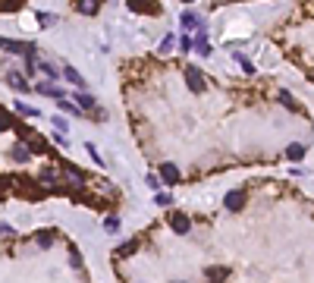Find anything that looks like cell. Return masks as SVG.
<instances>
[{
    "instance_id": "1",
    "label": "cell",
    "mask_w": 314,
    "mask_h": 283,
    "mask_svg": "<svg viewBox=\"0 0 314 283\" xmlns=\"http://www.w3.org/2000/svg\"><path fill=\"white\" fill-rule=\"evenodd\" d=\"M186 82H189V88L195 94H205L208 91V82H205V75H201L198 66H186Z\"/></svg>"
},
{
    "instance_id": "2",
    "label": "cell",
    "mask_w": 314,
    "mask_h": 283,
    "mask_svg": "<svg viewBox=\"0 0 314 283\" xmlns=\"http://www.w3.org/2000/svg\"><path fill=\"white\" fill-rule=\"evenodd\" d=\"M76 104H79V107H85V110H91V113H95V120H98V123L104 120V107H98V101L91 98L88 91H76Z\"/></svg>"
},
{
    "instance_id": "3",
    "label": "cell",
    "mask_w": 314,
    "mask_h": 283,
    "mask_svg": "<svg viewBox=\"0 0 314 283\" xmlns=\"http://www.w3.org/2000/svg\"><path fill=\"white\" fill-rule=\"evenodd\" d=\"M101 4H104V0H72V7H76L82 16H95L101 10Z\"/></svg>"
},
{
    "instance_id": "4",
    "label": "cell",
    "mask_w": 314,
    "mask_h": 283,
    "mask_svg": "<svg viewBox=\"0 0 314 283\" xmlns=\"http://www.w3.org/2000/svg\"><path fill=\"white\" fill-rule=\"evenodd\" d=\"M170 226H173V233H179V236H186V233L192 230V220H189L186 214H173V217H170Z\"/></svg>"
},
{
    "instance_id": "5",
    "label": "cell",
    "mask_w": 314,
    "mask_h": 283,
    "mask_svg": "<svg viewBox=\"0 0 314 283\" xmlns=\"http://www.w3.org/2000/svg\"><path fill=\"white\" fill-rule=\"evenodd\" d=\"M35 91H38V94H47V98H63V88H57V85H53V82H38V85H35Z\"/></svg>"
},
{
    "instance_id": "6",
    "label": "cell",
    "mask_w": 314,
    "mask_h": 283,
    "mask_svg": "<svg viewBox=\"0 0 314 283\" xmlns=\"http://www.w3.org/2000/svg\"><path fill=\"white\" fill-rule=\"evenodd\" d=\"M7 82H10V88H16V91H28V82H25L22 72H7Z\"/></svg>"
},
{
    "instance_id": "7",
    "label": "cell",
    "mask_w": 314,
    "mask_h": 283,
    "mask_svg": "<svg viewBox=\"0 0 314 283\" xmlns=\"http://www.w3.org/2000/svg\"><path fill=\"white\" fill-rule=\"evenodd\" d=\"M57 179H60V167H57V164H50L47 170H41V176H38V183H47V186L57 183Z\"/></svg>"
},
{
    "instance_id": "8",
    "label": "cell",
    "mask_w": 314,
    "mask_h": 283,
    "mask_svg": "<svg viewBox=\"0 0 314 283\" xmlns=\"http://www.w3.org/2000/svg\"><path fill=\"white\" fill-rule=\"evenodd\" d=\"M63 75H66V82H72L76 88H85V79H82V72H79V69H72V66H63Z\"/></svg>"
},
{
    "instance_id": "9",
    "label": "cell",
    "mask_w": 314,
    "mask_h": 283,
    "mask_svg": "<svg viewBox=\"0 0 314 283\" xmlns=\"http://www.w3.org/2000/svg\"><path fill=\"white\" fill-rule=\"evenodd\" d=\"M223 204L230 208V211H239V208L245 204V195H242V192H226V201H223Z\"/></svg>"
},
{
    "instance_id": "10",
    "label": "cell",
    "mask_w": 314,
    "mask_h": 283,
    "mask_svg": "<svg viewBox=\"0 0 314 283\" xmlns=\"http://www.w3.org/2000/svg\"><path fill=\"white\" fill-rule=\"evenodd\" d=\"M195 50H198L201 57L211 54V44H208V35H205V32H198V38H195Z\"/></svg>"
},
{
    "instance_id": "11",
    "label": "cell",
    "mask_w": 314,
    "mask_h": 283,
    "mask_svg": "<svg viewBox=\"0 0 314 283\" xmlns=\"http://www.w3.org/2000/svg\"><path fill=\"white\" fill-rule=\"evenodd\" d=\"M160 173H163V179H167L170 186H173V183H179V170H176L173 164H163V167H160Z\"/></svg>"
},
{
    "instance_id": "12",
    "label": "cell",
    "mask_w": 314,
    "mask_h": 283,
    "mask_svg": "<svg viewBox=\"0 0 314 283\" xmlns=\"http://www.w3.org/2000/svg\"><path fill=\"white\" fill-rule=\"evenodd\" d=\"M13 110H16V113H22V117H28V120H32V117H41V113L35 110V107H28V104H22V101H16V104H13Z\"/></svg>"
},
{
    "instance_id": "13",
    "label": "cell",
    "mask_w": 314,
    "mask_h": 283,
    "mask_svg": "<svg viewBox=\"0 0 314 283\" xmlns=\"http://www.w3.org/2000/svg\"><path fill=\"white\" fill-rule=\"evenodd\" d=\"M60 110H63V113H69V117H79V113H82V107H79V104H69V101H63V98H60Z\"/></svg>"
},
{
    "instance_id": "14",
    "label": "cell",
    "mask_w": 314,
    "mask_h": 283,
    "mask_svg": "<svg viewBox=\"0 0 314 283\" xmlns=\"http://www.w3.org/2000/svg\"><path fill=\"white\" fill-rule=\"evenodd\" d=\"M280 101H283L289 110H295V113H305V107H302V104H295V98H292V94H280Z\"/></svg>"
},
{
    "instance_id": "15",
    "label": "cell",
    "mask_w": 314,
    "mask_h": 283,
    "mask_svg": "<svg viewBox=\"0 0 314 283\" xmlns=\"http://www.w3.org/2000/svg\"><path fill=\"white\" fill-rule=\"evenodd\" d=\"M0 47L10 50V54H22V50H25V44H22V41H0Z\"/></svg>"
},
{
    "instance_id": "16",
    "label": "cell",
    "mask_w": 314,
    "mask_h": 283,
    "mask_svg": "<svg viewBox=\"0 0 314 283\" xmlns=\"http://www.w3.org/2000/svg\"><path fill=\"white\" fill-rule=\"evenodd\" d=\"M50 239H53V230H41L38 236H35V242H38L41 249H47V245H50Z\"/></svg>"
},
{
    "instance_id": "17",
    "label": "cell",
    "mask_w": 314,
    "mask_h": 283,
    "mask_svg": "<svg viewBox=\"0 0 314 283\" xmlns=\"http://www.w3.org/2000/svg\"><path fill=\"white\" fill-rule=\"evenodd\" d=\"M226 274H230L226 268H217V271L211 268V271H208V280H211V283H220V280H226Z\"/></svg>"
},
{
    "instance_id": "18",
    "label": "cell",
    "mask_w": 314,
    "mask_h": 283,
    "mask_svg": "<svg viewBox=\"0 0 314 283\" xmlns=\"http://www.w3.org/2000/svg\"><path fill=\"white\" fill-rule=\"evenodd\" d=\"M28 155H32V151H28L25 145H16V148H13V161H28Z\"/></svg>"
},
{
    "instance_id": "19",
    "label": "cell",
    "mask_w": 314,
    "mask_h": 283,
    "mask_svg": "<svg viewBox=\"0 0 314 283\" xmlns=\"http://www.w3.org/2000/svg\"><path fill=\"white\" fill-rule=\"evenodd\" d=\"M28 151H47V142L38 139V136H32V139H28Z\"/></svg>"
},
{
    "instance_id": "20",
    "label": "cell",
    "mask_w": 314,
    "mask_h": 283,
    "mask_svg": "<svg viewBox=\"0 0 314 283\" xmlns=\"http://www.w3.org/2000/svg\"><path fill=\"white\" fill-rule=\"evenodd\" d=\"M201 22H198V16L195 13H186V16H182V29H198Z\"/></svg>"
},
{
    "instance_id": "21",
    "label": "cell",
    "mask_w": 314,
    "mask_h": 283,
    "mask_svg": "<svg viewBox=\"0 0 314 283\" xmlns=\"http://www.w3.org/2000/svg\"><path fill=\"white\" fill-rule=\"evenodd\" d=\"M38 22H41L44 29H50L53 22H57V16H53V13H38Z\"/></svg>"
},
{
    "instance_id": "22",
    "label": "cell",
    "mask_w": 314,
    "mask_h": 283,
    "mask_svg": "<svg viewBox=\"0 0 314 283\" xmlns=\"http://www.w3.org/2000/svg\"><path fill=\"white\" fill-rule=\"evenodd\" d=\"M236 63H239V66H242V69H245L248 75L254 72V66H251V60H248V57H242V54H236Z\"/></svg>"
},
{
    "instance_id": "23",
    "label": "cell",
    "mask_w": 314,
    "mask_h": 283,
    "mask_svg": "<svg viewBox=\"0 0 314 283\" xmlns=\"http://www.w3.org/2000/svg\"><path fill=\"white\" fill-rule=\"evenodd\" d=\"M179 47H182V50L189 54V50L195 47V38H192V35H182V41H179Z\"/></svg>"
},
{
    "instance_id": "24",
    "label": "cell",
    "mask_w": 314,
    "mask_h": 283,
    "mask_svg": "<svg viewBox=\"0 0 314 283\" xmlns=\"http://www.w3.org/2000/svg\"><path fill=\"white\" fill-rule=\"evenodd\" d=\"M286 155H289V158H292V161H299V158H302V155H305V148H302V145H292V148H289V151H286Z\"/></svg>"
},
{
    "instance_id": "25",
    "label": "cell",
    "mask_w": 314,
    "mask_h": 283,
    "mask_svg": "<svg viewBox=\"0 0 314 283\" xmlns=\"http://www.w3.org/2000/svg\"><path fill=\"white\" fill-rule=\"evenodd\" d=\"M104 226H107L110 233H117V230H120V217H107V220H104Z\"/></svg>"
},
{
    "instance_id": "26",
    "label": "cell",
    "mask_w": 314,
    "mask_h": 283,
    "mask_svg": "<svg viewBox=\"0 0 314 283\" xmlns=\"http://www.w3.org/2000/svg\"><path fill=\"white\" fill-rule=\"evenodd\" d=\"M38 66H41V72L47 75V79H57V69H53L50 63H38Z\"/></svg>"
},
{
    "instance_id": "27",
    "label": "cell",
    "mask_w": 314,
    "mask_h": 283,
    "mask_svg": "<svg viewBox=\"0 0 314 283\" xmlns=\"http://www.w3.org/2000/svg\"><path fill=\"white\" fill-rule=\"evenodd\" d=\"M69 261H72V268H82V255L76 249H69Z\"/></svg>"
},
{
    "instance_id": "28",
    "label": "cell",
    "mask_w": 314,
    "mask_h": 283,
    "mask_svg": "<svg viewBox=\"0 0 314 283\" xmlns=\"http://www.w3.org/2000/svg\"><path fill=\"white\" fill-rule=\"evenodd\" d=\"M154 201H157V204H170L173 198H170V192H157V195H154Z\"/></svg>"
},
{
    "instance_id": "29",
    "label": "cell",
    "mask_w": 314,
    "mask_h": 283,
    "mask_svg": "<svg viewBox=\"0 0 314 283\" xmlns=\"http://www.w3.org/2000/svg\"><path fill=\"white\" fill-rule=\"evenodd\" d=\"M173 41H176V38H173V35H167V38H163V44H160V54H167V50L173 47Z\"/></svg>"
},
{
    "instance_id": "30",
    "label": "cell",
    "mask_w": 314,
    "mask_h": 283,
    "mask_svg": "<svg viewBox=\"0 0 314 283\" xmlns=\"http://www.w3.org/2000/svg\"><path fill=\"white\" fill-rule=\"evenodd\" d=\"M85 148H88V155H91V158H95V164H98V167H101V164H104V161H101V155H98V148H95V145H85Z\"/></svg>"
},
{
    "instance_id": "31",
    "label": "cell",
    "mask_w": 314,
    "mask_h": 283,
    "mask_svg": "<svg viewBox=\"0 0 314 283\" xmlns=\"http://www.w3.org/2000/svg\"><path fill=\"white\" fill-rule=\"evenodd\" d=\"M138 249V242H129V245H123V249H120V255H132Z\"/></svg>"
},
{
    "instance_id": "32",
    "label": "cell",
    "mask_w": 314,
    "mask_h": 283,
    "mask_svg": "<svg viewBox=\"0 0 314 283\" xmlns=\"http://www.w3.org/2000/svg\"><path fill=\"white\" fill-rule=\"evenodd\" d=\"M53 126H57V129H63V132H66V120H63V117H53Z\"/></svg>"
},
{
    "instance_id": "33",
    "label": "cell",
    "mask_w": 314,
    "mask_h": 283,
    "mask_svg": "<svg viewBox=\"0 0 314 283\" xmlns=\"http://www.w3.org/2000/svg\"><path fill=\"white\" fill-rule=\"evenodd\" d=\"M182 4H192V0H182Z\"/></svg>"
},
{
    "instance_id": "34",
    "label": "cell",
    "mask_w": 314,
    "mask_h": 283,
    "mask_svg": "<svg viewBox=\"0 0 314 283\" xmlns=\"http://www.w3.org/2000/svg\"><path fill=\"white\" fill-rule=\"evenodd\" d=\"M0 41H4V38H0Z\"/></svg>"
}]
</instances>
